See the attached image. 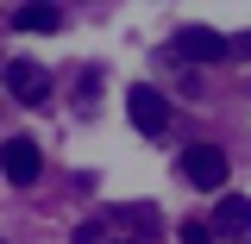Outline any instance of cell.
<instances>
[{"instance_id":"obj_3","label":"cell","mask_w":251,"mask_h":244,"mask_svg":"<svg viewBox=\"0 0 251 244\" xmlns=\"http://www.w3.org/2000/svg\"><path fill=\"white\" fill-rule=\"evenodd\" d=\"M0 169H6L13 188H31L38 176H44V156H38L31 138H6V144H0Z\"/></svg>"},{"instance_id":"obj_8","label":"cell","mask_w":251,"mask_h":244,"mask_svg":"<svg viewBox=\"0 0 251 244\" xmlns=\"http://www.w3.org/2000/svg\"><path fill=\"white\" fill-rule=\"evenodd\" d=\"M207 238H214L207 225H182V244H207Z\"/></svg>"},{"instance_id":"obj_5","label":"cell","mask_w":251,"mask_h":244,"mask_svg":"<svg viewBox=\"0 0 251 244\" xmlns=\"http://www.w3.org/2000/svg\"><path fill=\"white\" fill-rule=\"evenodd\" d=\"M182 176H188L195 188L214 194V188L226 182V151H220V144H188V151H182Z\"/></svg>"},{"instance_id":"obj_10","label":"cell","mask_w":251,"mask_h":244,"mask_svg":"<svg viewBox=\"0 0 251 244\" xmlns=\"http://www.w3.org/2000/svg\"><path fill=\"white\" fill-rule=\"evenodd\" d=\"M232 50H251V38H245V44H232Z\"/></svg>"},{"instance_id":"obj_9","label":"cell","mask_w":251,"mask_h":244,"mask_svg":"<svg viewBox=\"0 0 251 244\" xmlns=\"http://www.w3.org/2000/svg\"><path fill=\"white\" fill-rule=\"evenodd\" d=\"M75 244H100V225H75Z\"/></svg>"},{"instance_id":"obj_1","label":"cell","mask_w":251,"mask_h":244,"mask_svg":"<svg viewBox=\"0 0 251 244\" xmlns=\"http://www.w3.org/2000/svg\"><path fill=\"white\" fill-rule=\"evenodd\" d=\"M0 82H6L13 100H25V107H44V100H50V69H44V63H31V57L0 63Z\"/></svg>"},{"instance_id":"obj_2","label":"cell","mask_w":251,"mask_h":244,"mask_svg":"<svg viewBox=\"0 0 251 244\" xmlns=\"http://www.w3.org/2000/svg\"><path fill=\"white\" fill-rule=\"evenodd\" d=\"M170 44H176V63H226L232 57V38H220L207 25H182Z\"/></svg>"},{"instance_id":"obj_7","label":"cell","mask_w":251,"mask_h":244,"mask_svg":"<svg viewBox=\"0 0 251 244\" xmlns=\"http://www.w3.org/2000/svg\"><path fill=\"white\" fill-rule=\"evenodd\" d=\"M13 25H19V31H63V25H69V13H63V6H19Z\"/></svg>"},{"instance_id":"obj_4","label":"cell","mask_w":251,"mask_h":244,"mask_svg":"<svg viewBox=\"0 0 251 244\" xmlns=\"http://www.w3.org/2000/svg\"><path fill=\"white\" fill-rule=\"evenodd\" d=\"M126 113H132V125H138L145 138H163V132H170V100L157 88H132L126 94Z\"/></svg>"},{"instance_id":"obj_6","label":"cell","mask_w":251,"mask_h":244,"mask_svg":"<svg viewBox=\"0 0 251 244\" xmlns=\"http://www.w3.org/2000/svg\"><path fill=\"white\" fill-rule=\"evenodd\" d=\"M207 232L226 238V244H251V200H245V194H220L214 225H207Z\"/></svg>"}]
</instances>
